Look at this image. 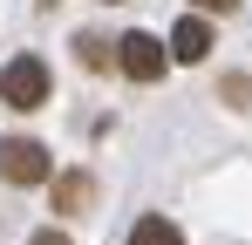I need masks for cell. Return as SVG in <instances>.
Masks as SVG:
<instances>
[{"label": "cell", "mask_w": 252, "mask_h": 245, "mask_svg": "<svg viewBox=\"0 0 252 245\" xmlns=\"http://www.w3.org/2000/svg\"><path fill=\"white\" fill-rule=\"evenodd\" d=\"M48 89H55V75H48L41 55H14V61H0V102H7V109H41Z\"/></svg>", "instance_id": "obj_1"}, {"label": "cell", "mask_w": 252, "mask_h": 245, "mask_svg": "<svg viewBox=\"0 0 252 245\" xmlns=\"http://www.w3.org/2000/svg\"><path fill=\"white\" fill-rule=\"evenodd\" d=\"M0 177L7 184H55V157H48V143H34V136H7L0 143Z\"/></svg>", "instance_id": "obj_2"}, {"label": "cell", "mask_w": 252, "mask_h": 245, "mask_svg": "<svg viewBox=\"0 0 252 245\" xmlns=\"http://www.w3.org/2000/svg\"><path fill=\"white\" fill-rule=\"evenodd\" d=\"M116 68H123L129 82H164L170 48H164L157 34H143V28H136V34H123V41H116Z\"/></svg>", "instance_id": "obj_3"}, {"label": "cell", "mask_w": 252, "mask_h": 245, "mask_svg": "<svg viewBox=\"0 0 252 245\" xmlns=\"http://www.w3.org/2000/svg\"><path fill=\"white\" fill-rule=\"evenodd\" d=\"M205 55H211V21L205 14H184L170 28V61H205Z\"/></svg>", "instance_id": "obj_4"}, {"label": "cell", "mask_w": 252, "mask_h": 245, "mask_svg": "<svg viewBox=\"0 0 252 245\" xmlns=\"http://www.w3.org/2000/svg\"><path fill=\"white\" fill-rule=\"evenodd\" d=\"M89 198H95V177L89 170H62L55 177V211H82Z\"/></svg>", "instance_id": "obj_5"}, {"label": "cell", "mask_w": 252, "mask_h": 245, "mask_svg": "<svg viewBox=\"0 0 252 245\" xmlns=\"http://www.w3.org/2000/svg\"><path fill=\"white\" fill-rule=\"evenodd\" d=\"M129 245H184V232H177L170 218L150 211V218H136V225H129Z\"/></svg>", "instance_id": "obj_6"}, {"label": "cell", "mask_w": 252, "mask_h": 245, "mask_svg": "<svg viewBox=\"0 0 252 245\" xmlns=\"http://www.w3.org/2000/svg\"><path fill=\"white\" fill-rule=\"evenodd\" d=\"M75 61H82V68H109V61H116V48H109L102 34H75Z\"/></svg>", "instance_id": "obj_7"}, {"label": "cell", "mask_w": 252, "mask_h": 245, "mask_svg": "<svg viewBox=\"0 0 252 245\" xmlns=\"http://www.w3.org/2000/svg\"><path fill=\"white\" fill-rule=\"evenodd\" d=\"M225 102H232V109H252V82L246 75H225Z\"/></svg>", "instance_id": "obj_8"}, {"label": "cell", "mask_w": 252, "mask_h": 245, "mask_svg": "<svg viewBox=\"0 0 252 245\" xmlns=\"http://www.w3.org/2000/svg\"><path fill=\"white\" fill-rule=\"evenodd\" d=\"M191 7H198V14H232L239 0H191Z\"/></svg>", "instance_id": "obj_9"}, {"label": "cell", "mask_w": 252, "mask_h": 245, "mask_svg": "<svg viewBox=\"0 0 252 245\" xmlns=\"http://www.w3.org/2000/svg\"><path fill=\"white\" fill-rule=\"evenodd\" d=\"M28 245H68V232H55V225H48V232H34Z\"/></svg>", "instance_id": "obj_10"}, {"label": "cell", "mask_w": 252, "mask_h": 245, "mask_svg": "<svg viewBox=\"0 0 252 245\" xmlns=\"http://www.w3.org/2000/svg\"><path fill=\"white\" fill-rule=\"evenodd\" d=\"M41 7H55V0H41Z\"/></svg>", "instance_id": "obj_11"}]
</instances>
